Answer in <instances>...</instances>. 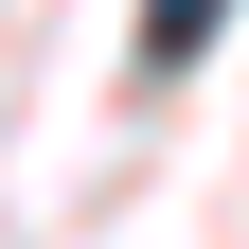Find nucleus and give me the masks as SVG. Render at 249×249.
Instances as JSON below:
<instances>
[{
    "instance_id": "nucleus-1",
    "label": "nucleus",
    "mask_w": 249,
    "mask_h": 249,
    "mask_svg": "<svg viewBox=\"0 0 249 249\" xmlns=\"http://www.w3.org/2000/svg\"><path fill=\"white\" fill-rule=\"evenodd\" d=\"M213 18H231V0H142V53L178 71V53H213Z\"/></svg>"
}]
</instances>
